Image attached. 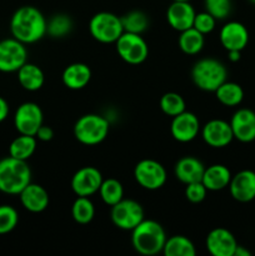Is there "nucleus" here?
I'll use <instances>...</instances> for the list:
<instances>
[{
	"label": "nucleus",
	"instance_id": "nucleus-1",
	"mask_svg": "<svg viewBox=\"0 0 255 256\" xmlns=\"http://www.w3.org/2000/svg\"><path fill=\"white\" fill-rule=\"evenodd\" d=\"M48 20L38 8L25 5L15 10L10 20L12 38L24 44L39 42L46 34Z\"/></svg>",
	"mask_w": 255,
	"mask_h": 256
},
{
	"label": "nucleus",
	"instance_id": "nucleus-2",
	"mask_svg": "<svg viewBox=\"0 0 255 256\" xmlns=\"http://www.w3.org/2000/svg\"><path fill=\"white\" fill-rule=\"evenodd\" d=\"M132 232V244L135 252L148 256L162 252L168 238L164 228L159 222L144 219Z\"/></svg>",
	"mask_w": 255,
	"mask_h": 256
},
{
	"label": "nucleus",
	"instance_id": "nucleus-3",
	"mask_svg": "<svg viewBox=\"0 0 255 256\" xmlns=\"http://www.w3.org/2000/svg\"><path fill=\"white\" fill-rule=\"evenodd\" d=\"M32 182V170L25 160L12 156L0 160V192L8 195H19Z\"/></svg>",
	"mask_w": 255,
	"mask_h": 256
},
{
	"label": "nucleus",
	"instance_id": "nucleus-4",
	"mask_svg": "<svg viewBox=\"0 0 255 256\" xmlns=\"http://www.w3.org/2000/svg\"><path fill=\"white\" fill-rule=\"evenodd\" d=\"M226 66L220 60L212 58L198 60L192 69V79L199 89L204 92H214L226 82Z\"/></svg>",
	"mask_w": 255,
	"mask_h": 256
},
{
	"label": "nucleus",
	"instance_id": "nucleus-5",
	"mask_svg": "<svg viewBox=\"0 0 255 256\" xmlns=\"http://www.w3.org/2000/svg\"><path fill=\"white\" fill-rule=\"evenodd\" d=\"M109 122L98 114L82 115L74 125V136L82 144L92 146L106 139L109 134Z\"/></svg>",
	"mask_w": 255,
	"mask_h": 256
},
{
	"label": "nucleus",
	"instance_id": "nucleus-6",
	"mask_svg": "<svg viewBox=\"0 0 255 256\" xmlns=\"http://www.w3.org/2000/svg\"><path fill=\"white\" fill-rule=\"evenodd\" d=\"M89 32L96 42L102 44H112L124 32L122 18L109 12H100L90 19Z\"/></svg>",
	"mask_w": 255,
	"mask_h": 256
},
{
	"label": "nucleus",
	"instance_id": "nucleus-7",
	"mask_svg": "<svg viewBox=\"0 0 255 256\" xmlns=\"http://www.w3.org/2000/svg\"><path fill=\"white\" fill-rule=\"evenodd\" d=\"M115 45L119 56L130 65L142 64L149 55V46L140 34L124 32Z\"/></svg>",
	"mask_w": 255,
	"mask_h": 256
},
{
	"label": "nucleus",
	"instance_id": "nucleus-8",
	"mask_svg": "<svg viewBox=\"0 0 255 256\" xmlns=\"http://www.w3.org/2000/svg\"><path fill=\"white\" fill-rule=\"evenodd\" d=\"M110 218L116 228L132 232L144 220V209L135 200L122 199L118 204L112 205Z\"/></svg>",
	"mask_w": 255,
	"mask_h": 256
},
{
	"label": "nucleus",
	"instance_id": "nucleus-9",
	"mask_svg": "<svg viewBox=\"0 0 255 256\" xmlns=\"http://www.w3.org/2000/svg\"><path fill=\"white\" fill-rule=\"evenodd\" d=\"M134 178L138 184L146 190H158L164 186L168 175L165 168L152 159L140 160L134 169Z\"/></svg>",
	"mask_w": 255,
	"mask_h": 256
},
{
	"label": "nucleus",
	"instance_id": "nucleus-10",
	"mask_svg": "<svg viewBox=\"0 0 255 256\" xmlns=\"http://www.w3.org/2000/svg\"><path fill=\"white\" fill-rule=\"evenodd\" d=\"M28 62V50L24 42L15 38L0 42V72H16Z\"/></svg>",
	"mask_w": 255,
	"mask_h": 256
},
{
	"label": "nucleus",
	"instance_id": "nucleus-11",
	"mask_svg": "<svg viewBox=\"0 0 255 256\" xmlns=\"http://www.w3.org/2000/svg\"><path fill=\"white\" fill-rule=\"evenodd\" d=\"M42 110L35 102H26L19 105L14 115V126L19 134L35 136L42 125Z\"/></svg>",
	"mask_w": 255,
	"mask_h": 256
},
{
	"label": "nucleus",
	"instance_id": "nucleus-12",
	"mask_svg": "<svg viewBox=\"0 0 255 256\" xmlns=\"http://www.w3.org/2000/svg\"><path fill=\"white\" fill-rule=\"evenodd\" d=\"M102 175L96 168L84 166L78 170L72 179V189L76 196H92L99 192Z\"/></svg>",
	"mask_w": 255,
	"mask_h": 256
},
{
	"label": "nucleus",
	"instance_id": "nucleus-13",
	"mask_svg": "<svg viewBox=\"0 0 255 256\" xmlns=\"http://www.w3.org/2000/svg\"><path fill=\"white\" fill-rule=\"evenodd\" d=\"M202 138L209 146L220 149L232 142L234 134L230 122L222 119H212L202 126Z\"/></svg>",
	"mask_w": 255,
	"mask_h": 256
},
{
	"label": "nucleus",
	"instance_id": "nucleus-14",
	"mask_svg": "<svg viewBox=\"0 0 255 256\" xmlns=\"http://www.w3.org/2000/svg\"><path fill=\"white\" fill-rule=\"evenodd\" d=\"M200 132V122L196 115L190 112H182V114L172 118L170 125L172 136L179 142H189L198 136Z\"/></svg>",
	"mask_w": 255,
	"mask_h": 256
},
{
	"label": "nucleus",
	"instance_id": "nucleus-15",
	"mask_svg": "<svg viewBox=\"0 0 255 256\" xmlns=\"http://www.w3.org/2000/svg\"><path fill=\"white\" fill-rule=\"evenodd\" d=\"M238 242L224 228L212 229L206 236V249L212 256H234Z\"/></svg>",
	"mask_w": 255,
	"mask_h": 256
},
{
	"label": "nucleus",
	"instance_id": "nucleus-16",
	"mask_svg": "<svg viewBox=\"0 0 255 256\" xmlns=\"http://www.w3.org/2000/svg\"><path fill=\"white\" fill-rule=\"evenodd\" d=\"M232 199L240 202H249L255 199V172L252 170H242L232 176L229 184Z\"/></svg>",
	"mask_w": 255,
	"mask_h": 256
},
{
	"label": "nucleus",
	"instance_id": "nucleus-17",
	"mask_svg": "<svg viewBox=\"0 0 255 256\" xmlns=\"http://www.w3.org/2000/svg\"><path fill=\"white\" fill-rule=\"evenodd\" d=\"M220 42L225 50H242L249 42V32L244 24L239 22H229L220 30Z\"/></svg>",
	"mask_w": 255,
	"mask_h": 256
},
{
	"label": "nucleus",
	"instance_id": "nucleus-18",
	"mask_svg": "<svg viewBox=\"0 0 255 256\" xmlns=\"http://www.w3.org/2000/svg\"><path fill=\"white\" fill-rule=\"evenodd\" d=\"M234 139L242 142H252L255 140V112L250 109L236 110L230 120Z\"/></svg>",
	"mask_w": 255,
	"mask_h": 256
},
{
	"label": "nucleus",
	"instance_id": "nucleus-19",
	"mask_svg": "<svg viewBox=\"0 0 255 256\" xmlns=\"http://www.w3.org/2000/svg\"><path fill=\"white\" fill-rule=\"evenodd\" d=\"M195 15L196 12L189 2H172L166 10L168 22L179 32L192 28Z\"/></svg>",
	"mask_w": 255,
	"mask_h": 256
},
{
	"label": "nucleus",
	"instance_id": "nucleus-20",
	"mask_svg": "<svg viewBox=\"0 0 255 256\" xmlns=\"http://www.w3.org/2000/svg\"><path fill=\"white\" fill-rule=\"evenodd\" d=\"M20 202L30 212H42L49 206V194L39 184L30 182L19 194Z\"/></svg>",
	"mask_w": 255,
	"mask_h": 256
},
{
	"label": "nucleus",
	"instance_id": "nucleus-21",
	"mask_svg": "<svg viewBox=\"0 0 255 256\" xmlns=\"http://www.w3.org/2000/svg\"><path fill=\"white\" fill-rule=\"evenodd\" d=\"M205 166L198 158L184 156L176 162L174 166L175 176L182 184L188 185L192 182H202Z\"/></svg>",
	"mask_w": 255,
	"mask_h": 256
},
{
	"label": "nucleus",
	"instance_id": "nucleus-22",
	"mask_svg": "<svg viewBox=\"0 0 255 256\" xmlns=\"http://www.w3.org/2000/svg\"><path fill=\"white\" fill-rule=\"evenodd\" d=\"M62 79L68 89H84L92 79V70L84 62H74L65 68Z\"/></svg>",
	"mask_w": 255,
	"mask_h": 256
},
{
	"label": "nucleus",
	"instance_id": "nucleus-23",
	"mask_svg": "<svg viewBox=\"0 0 255 256\" xmlns=\"http://www.w3.org/2000/svg\"><path fill=\"white\" fill-rule=\"evenodd\" d=\"M232 176V172L225 165L214 164L205 168L202 182L205 185L208 192H220L229 186Z\"/></svg>",
	"mask_w": 255,
	"mask_h": 256
},
{
	"label": "nucleus",
	"instance_id": "nucleus-24",
	"mask_svg": "<svg viewBox=\"0 0 255 256\" xmlns=\"http://www.w3.org/2000/svg\"><path fill=\"white\" fill-rule=\"evenodd\" d=\"M16 72L20 86L28 92H36L44 85V72L36 64L26 62Z\"/></svg>",
	"mask_w": 255,
	"mask_h": 256
},
{
	"label": "nucleus",
	"instance_id": "nucleus-25",
	"mask_svg": "<svg viewBox=\"0 0 255 256\" xmlns=\"http://www.w3.org/2000/svg\"><path fill=\"white\" fill-rule=\"evenodd\" d=\"M36 150V138L32 135H22L15 138L9 145V155L19 160L26 162Z\"/></svg>",
	"mask_w": 255,
	"mask_h": 256
},
{
	"label": "nucleus",
	"instance_id": "nucleus-26",
	"mask_svg": "<svg viewBox=\"0 0 255 256\" xmlns=\"http://www.w3.org/2000/svg\"><path fill=\"white\" fill-rule=\"evenodd\" d=\"M162 254L165 256H194L196 254V249L192 240L186 236L175 235L166 239Z\"/></svg>",
	"mask_w": 255,
	"mask_h": 256
},
{
	"label": "nucleus",
	"instance_id": "nucleus-27",
	"mask_svg": "<svg viewBox=\"0 0 255 256\" xmlns=\"http://www.w3.org/2000/svg\"><path fill=\"white\" fill-rule=\"evenodd\" d=\"M178 42L182 52L188 55H196L204 48V34L198 32L195 28H189L184 32H180Z\"/></svg>",
	"mask_w": 255,
	"mask_h": 256
},
{
	"label": "nucleus",
	"instance_id": "nucleus-28",
	"mask_svg": "<svg viewBox=\"0 0 255 256\" xmlns=\"http://www.w3.org/2000/svg\"><path fill=\"white\" fill-rule=\"evenodd\" d=\"M215 95L225 106H236L244 99V90L236 82H225L215 90Z\"/></svg>",
	"mask_w": 255,
	"mask_h": 256
},
{
	"label": "nucleus",
	"instance_id": "nucleus-29",
	"mask_svg": "<svg viewBox=\"0 0 255 256\" xmlns=\"http://www.w3.org/2000/svg\"><path fill=\"white\" fill-rule=\"evenodd\" d=\"M98 192L102 202L109 206H112V205L118 204L120 200L124 199V188H122V182L112 178L102 180Z\"/></svg>",
	"mask_w": 255,
	"mask_h": 256
},
{
	"label": "nucleus",
	"instance_id": "nucleus-30",
	"mask_svg": "<svg viewBox=\"0 0 255 256\" xmlns=\"http://www.w3.org/2000/svg\"><path fill=\"white\" fill-rule=\"evenodd\" d=\"M124 32L142 35L149 28V18L142 10H132L122 16Z\"/></svg>",
	"mask_w": 255,
	"mask_h": 256
},
{
	"label": "nucleus",
	"instance_id": "nucleus-31",
	"mask_svg": "<svg viewBox=\"0 0 255 256\" xmlns=\"http://www.w3.org/2000/svg\"><path fill=\"white\" fill-rule=\"evenodd\" d=\"M72 216L78 224H89L95 216V208L88 196H78L72 206Z\"/></svg>",
	"mask_w": 255,
	"mask_h": 256
},
{
	"label": "nucleus",
	"instance_id": "nucleus-32",
	"mask_svg": "<svg viewBox=\"0 0 255 256\" xmlns=\"http://www.w3.org/2000/svg\"><path fill=\"white\" fill-rule=\"evenodd\" d=\"M72 29V20L66 14H56L48 20L46 34L52 38H64L70 34Z\"/></svg>",
	"mask_w": 255,
	"mask_h": 256
},
{
	"label": "nucleus",
	"instance_id": "nucleus-33",
	"mask_svg": "<svg viewBox=\"0 0 255 256\" xmlns=\"http://www.w3.org/2000/svg\"><path fill=\"white\" fill-rule=\"evenodd\" d=\"M160 109L168 116H176L185 112V100L178 92H166L160 99Z\"/></svg>",
	"mask_w": 255,
	"mask_h": 256
},
{
	"label": "nucleus",
	"instance_id": "nucleus-34",
	"mask_svg": "<svg viewBox=\"0 0 255 256\" xmlns=\"http://www.w3.org/2000/svg\"><path fill=\"white\" fill-rule=\"evenodd\" d=\"M19 222V214L12 205H0V235L12 232Z\"/></svg>",
	"mask_w": 255,
	"mask_h": 256
},
{
	"label": "nucleus",
	"instance_id": "nucleus-35",
	"mask_svg": "<svg viewBox=\"0 0 255 256\" xmlns=\"http://www.w3.org/2000/svg\"><path fill=\"white\" fill-rule=\"evenodd\" d=\"M205 12L216 20L226 19L232 12V0H204Z\"/></svg>",
	"mask_w": 255,
	"mask_h": 256
},
{
	"label": "nucleus",
	"instance_id": "nucleus-36",
	"mask_svg": "<svg viewBox=\"0 0 255 256\" xmlns=\"http://www.w3.org/2000/svg\"><path fill=\"white\" fill-rule=\"evenodd\" d=\"M215 25H216V19L208 12H202L195 15L192 28H195L198 32L205 35L212 32L215 29Z\"/></svg>",
	"mask_w": 255,
	"mask_h": 256
},
{
	"label": "nucleus",
	"instance_id": "nucleus-37",
	"mask_svg": "<svg viewBox=\"0 0 255 256\" xmlns=\"http://www.w3.org/2000/svg\"><path fill=\"white\" fill-rule=\"evenodd\" d=\"M206 192L208 189L202 182H192V184H188L186 188H185V196L190 202H194V204L202 202L206 198Z\"/></svg>",
	"mask_w": 255,
	"mask_h": 256
},
{
	"label": "nucleus",
	"instance_id": "nucleus-38",
	"mask_svg": "<svg viewBox=\"0 0 255 256\" xmlns=\"http://www.w3.org/2000/svg\"><path fill=\"white\" fill-rule=\"evenodd\" d=\"M52 136H54V132H52V128L44 124L39 128L36 135H35V138L42 140V142H50L52 139Z\"/></svg>",
	"mask_w": 255,
	"mask_h": 256
},
{
	"label": "nucleus",
	"instance_id": "nucleus-39",
	"mask_svg": "<svg viewBox=\"0 0 255 256\" xmlns=\"http://www.w3.org/2000/svg\"><path fill=\"white\" fill-rule=\"evenodd\" d=\"M9 115V104L2 96H0V122H4Z\"/></svg>",
	"mask_w": 255,
	"mask_h": 256
},
{
	"label": "nucleus",
	"instance_id": "nucleus-40",
	"mask_svg": "<svg viewBox=\"0 0 255 256\" xmlns=\"http://www.w3.org/2000/svg\"><path fill=\"white\" fill-rule=\"evenodd\" d=\"M250 255H252V252H250L248 249H245L244 246H240V245H238L234 254V256H250Z\"/></svg>",
	"mask_w": 255,
	"mask_h": 256
},
{
	"label": "nucleus",
	"instance_id": "nucleus-41",
	"mask_svg": "<svg viewBox=\"0 0 255 256\" xmlns=\"http://www.w3.org/2000/svg\"><path fill=\"white\" fill-rule=\"evenodd\" d=\"M229 52V60L230 62H239L240 60V54H242V52H239V50H230Z\"/></svg>",
	"mask_w": 255,
	"mask_h": 256
},
{
	"label": "nucleus",
	"instance_id": "nucleus-42",
	"mask_svg": "<svg viewBox=\"0 0 255 256\" xmlns=\"http://www.w3.org/2000/svg\"><path fill=\"white\" fill-rule=\"evenodd\" d=\"M172 2H190V0H172Z\"/></svg>",
	"mask_w": 255,
	"mask_h": 256
},
{
	"label": "nucleus",
	"instance_id": "nucleus-43",
	"mask_svg": "<svg viewBox=\"0 0 255 256\" xmlns=\"http://www.w3.org/2000/svg\"><path fill=\"white\" fill-rule=\"evenodd\" d=\"M250 2H252V4H255V0H249Z\"/></svg>",
	"mask_w": 255,
	"mask_h": 256
}]
</instances>
